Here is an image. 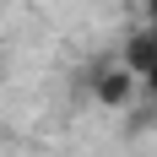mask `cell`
Masks as SVG:
<instances>
[{
  "label": "cell",
  "instance_id": "cell-1",
  "mask_svg": "<svg viewBox=\"0 0 157 157\" xmlns=\"http://www.w3.org/2000/svg\"><path fill=\"white\" fill-rule=\"evenodd\" d=\"M119 60H125L141 81H152V76H157V27H152V22H146V27L125 44V54H119Z\"/></svg>",
  "mask_w": 157,
  "mask_h": 157
},
{
  "label": "cell",
  "instance_id": "cell-2",
  "mask_svg": "<svg viewBox=\"0 0 157 157\" xmlns=\"http://www.w3.org/2000/svg\"><path fill=\"white\" fill-rule=\"evenodd\" d=\"M136 81H141V76H136L125 60H119V65H109V71H98V98H103L109 109H125L130 92H136Z\"/></svg>",
  "mask_w": 157,
  "mask_h": 157
},
{
  "label": "cell",
  "instance_id": "cell-3",
  "mask_svg": "<svg viewBox=\"0 0 157 157\" xmlns=\"http://www.w3.org/2000/svg\"><path fill=\"white\" fill-rule=\"evenodd\" d=\"M146 22H152V27H157V6H146Z\"/></svg>",
  "mask_w": 157,
  "mask_h": 157
},
{
  "label": "cell",
  "instance_id": "cell-4",
  "mask_svg": "<svg viewBox=\"0 0 157 157\" xmlns=\"http://www.w3.org/2000/svg\"><path fill=\"white\" fill-rule=\"evenodd\" d=\"M146 92H152V98H157V76H152V81H146Z\"/></svg>",
  "mask_w": 157,
  "mask_h": 157
},
{
  "label": "cell",
  "instance_id": "cell-5",
  "mask_svg": "<svg viewBox=\"0 0 157 157\" xmlns=\"http://www.w3.org/2000/svg\"><path fill=\"white\" fill-rule=\"evenodd\" d=\"M146 6H157V0H146Z\"/></svg>",
  "mask_w": 157,
  "mask_h": 157
}]
</instances>
